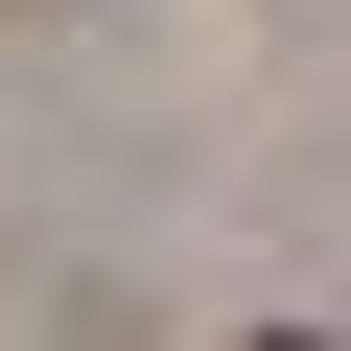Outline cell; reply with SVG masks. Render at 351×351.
<instances>
[{
  "label": "cell",
  "instance_id": "1",
  "mask_svg": "<svg viewBox=\"0 0 351 351\" xmlns=\"http://www.w3.org/2000/svg\"><path fill=\"white\" fill-rule=\"evenodd\" d=\"M258 351H304V328H258Z\"/></svg>",
  "mask_w": 351,
  "mask_h": 351
}]
</instances>
